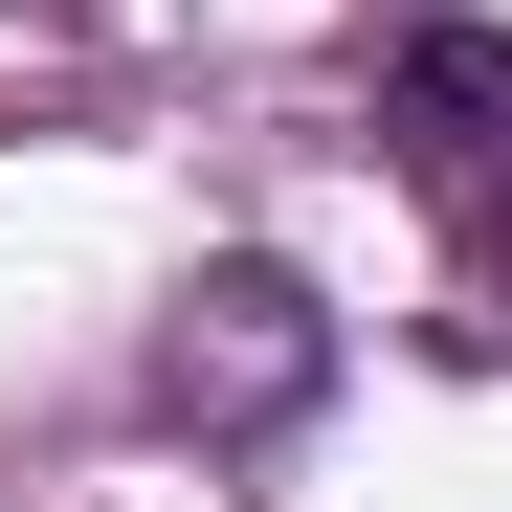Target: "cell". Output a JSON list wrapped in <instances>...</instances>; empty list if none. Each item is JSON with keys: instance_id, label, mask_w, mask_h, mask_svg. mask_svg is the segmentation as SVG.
<instances>
[{"instance_id": "obj_2", "label": "cell", "mask_w": 512, "mask_h": 512, "mask_svg": "<svg viewBox=\"0 0 512 512\" xmlns=\"http://www.w3.org/2000/svg\"><path fill=\"white\" fill-rule=\"evenodd\" d=\"M312 379H334V312L290 268H201L179 312H156V423H201V446L223 423H290Z\"/></svg>"}, {"instance_id": "obj_1", "label": "cell", "mask_w": 512, "mask_h": 512, "mask_svg": "<svg viewBox=\"0 0 512 512\" xmlns=\"http://www.w3.org/2000/svg\"><path fill=\"white\" fill-rule=\"evenodd\" d=\"M379 134H401V179L468 223V268L512 290V23H401L379 45Z\"/></svg>"}]
</instances>
